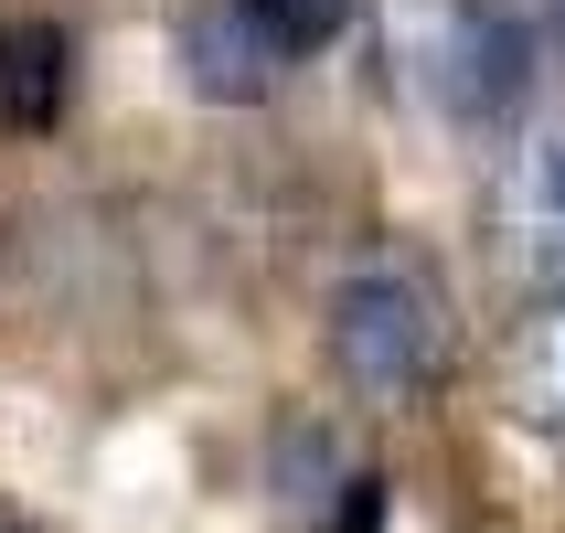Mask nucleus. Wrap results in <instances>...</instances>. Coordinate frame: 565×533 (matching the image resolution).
<instances>
[{"label":"nucleus","instance_id":"obj_9","mask_svg":"<svg viewBox=\"0 0 565 533\" xmlns=\"http://www.w3.org/2000/svg\"><path fill=\"white\" fill-rule=\"evenodd\" d=\"M342 533H384V480H342Z\"/></svg>","mask_w":565,"mask_h":533},{"label":"nucleus","instance_id":"obj_8","mask_svg":"<svg viewBox=\"0 0 565 533\" xmlns=\"http://www.w3.org/2000/svg\"><path fill=\"white\" fill-rule=\"evenodd\" d=\"M502 11L534 32V54H555V64H565V0H502Z\"/></svg>","mask_w":565,"mask_h":533},{"label":"nucleus","instance_id":"obj_2","mask_svg":"<svg viewBox=\"0 0 565 533\" xmlns=\"http://www.w3.org/2000/svg\"><path fill=\"white\" fill-rule=\"evenodd\" d=\"M416 64H427L438 118H459V128H512L534 107V32L502 0H427L416 11Z\"/></svg>","mask_w":565,"mask_h":533},{"label":"nucleus","instance_id":"obj_3","mask_svg":"<svg viewBox=\"0 0 565 533\" xmlns=\"http://www.w3.org/2000/svg\"><path fill=\"white\" fill-rule=\"evenodd\" d=\"M491 256L523 288H565V118L523 128L491 171Z\"/></svg>","mask_w":565,"mask_h":533},{"label":"nucleus","instance_id":"obj_4","mask_svg":"<svg viewBox=\"0 0 565 533\" xmlns=\"http://www.w3.org/2000/svg\"><path fill=\"white\" fill-rule=\"evenodd\" d=\"M171 64H182V86L203 107H267L278 75H288V43H278V22L256 0H182Z\"/></svg>","mask_w":565,"mask_h":533},{"label":"nucleus","instance_id":"obj_6","mask_svg":"<svg viewBox=\"0 0 565 533\" xmlns=\"http://www.w3.org/2000/svg\"><path fill=\"white\" fill-rule=\"evenodd\" d=\"M512 406L523 427L565 438V288H534V310L512 331Z\"/></svg>","mask_w":565,"mask_h":533},{"label":"nucleus","instance_id":"obj_1","mask_svg":"<svg viewBox=\"0 0 565 533\" xmlns=\"http://www.w3.org/2000/svg\"><path fill=\"white\" fill-rule=\"evenodd\" d=\"M320 352L363 406H427L448 374V299L416 256H363L342 267L331 310H320Z\"/></svg>","mask_w":565,"mask_h":533},{"label":"nucleus","instance_id":"obj_5","mask_svg":"<svg viewBox=\"0 0 565 533\" xmlns=\"http://www.w3.org/2000/svg\"><path fill=\"white\" fill-rule=\"evenodd\" d=\"M64 75H75L64 32L54 22H11L0 32V128H11V139H43V128L64 118Z\"/></svg>","mask_w":565,"mask_h":533},{"label":"nucleus","instance_id":"obj_7","mask_svg":"<svg viewBox=\"0 0 565 533\" xmlns=\"http://www.w3.org/2000/svg\"><path fill=\"white\" fill-rule=\"evenodd\" d=\"M256 11L278 22L288 54H320V43H342V22H352V0H256Z\"/></svg>","mask_w":565,"mask_h":533},{"label":"nucleus","instance_id":"obj_10","mask_svg":"<svg viewBox=\"0 0 565 533\" xmlns=\"http://www.w3.org/2000/svg\"><path fill=\"white\" fill-rule=\"evenodd\" d=\"M0 533H32V523H11V512H0Z\"/></svg>","mask_w":565,"mask_h":533}]
</instances>
